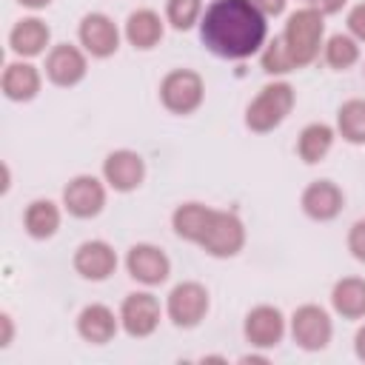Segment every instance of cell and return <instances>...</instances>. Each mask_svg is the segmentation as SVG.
<instances>
[{
  "label": "cell",
  "mask_w": 365,
  "mask_h": 365,
  "mask_svg": "<svg viewBox=\"0 0 365 365\" xmlns=\"http://www.w3.org/2000/svg\"><path fill=\"white\" fill-rule=\"evenodd\" d=\"M354 354L359 362H365V325H359V331L354 334Z\"/></svg>",
  "instance_id": "obj_34"
},
{
  "label": "cell",
  "mask_w": 365,
  "mask_h": 365,
  "mask_svg": "<svg viewBox=\"0 0 365 365\" xmlns=\"http://www.w3.org/2000/svg\"><path fill=\"white\" fill-rule=\"evenodd\" d=\"M200 248L214 259H231L245 248V225L234 211H214V220L200 240Z\"/></svg>",
  "instance_id": "obj_7"
},
{
  "label": "cell",
  "mask_w": 365,
  "mask_h": 365,
  "mask_svg": "<svg viewBox=\"0 0 365 365\" xmlns=\"http://www.w3.org/2000/svg\"><path fill=\"white\" fill-rule=\"evenodd\" d=\"M285 3L288 0H254V6L265 14V17H279L285 11Z\"/></svg>",
  "instance_id": "obj_31"
},
{
  "label": "cell",
  "mask_w": 365,
  "mask_h": 365,
  "mask_svg": "<svg viewBox=\"0 0 365 365\" xmlns=\"http://www.w3.org/2000/svg\"><path fill=\"white\" fill-rule=\"evenodd\" d=\"M314 6L328 17V14H336V11H342L345 6H348V0H314Z\"/></svg>",
  "instance_id": "obj_33"
},
{
  "label": "cell",
  "mask_w": 365,
  "mask_h": 365,
  "mask_svg": "<svg viewBox=\"0 0 365 365\" xmlns=\"http://www.w3.org/2000/svg\"><path fill=\"white\" fill-rule=\"evenodd\" d=\"M63 214L54 200H31L23 211V228L31 240H51L60 231Z\"/></svg>",
  "instance_id": "obj_23"
},
{
  "label": "cell",
  "mask_w": 365,
  "mask_h": 365,
  "mask_svg": "<svg viewBox=\"0 0 365 365\" xmlns=\"http://www.w3.org/2000/svg\"><path fill=\"white\" fill-rule=\"evenodd\" d=\"M348 251L356 262L365 265V220H356L351 228H348Z\"/></svg>",
  "instance_id": "obj_29"
},
{
  "label": "cell",
  "mask_w": 365,
  "mask_h": 365,
  "mask_svg": "<svg viewBox=\"0 0 365 365\" xmlns=\"http://www.w3.org/2000/svg\"><path fill=\"white\" fill-rule=\"evenodd\" d=\"M299 205H302V214L314 222H331L342 214L345 208V194L342 188L334 182V180H314L302 188V197H299Z\"/></svg>",
  "instance_id": "obj_15"
},
{
  "label": "cell",
  "mask_w": 365,
  "mask_h": 365,
  "mask_svg": "<svg viewBox=\"0 0 365 365\" xmlns=\"http://www.w3.org/2000/svg\"><path fill=\"white\" fill-rule=\"evenodd\" d=\"M160 299L151 291H131L120 302V325L131 339H145L160 328Z\"/></svg>",
  "instance_id": "obj_8"
},
{
  "label": "cell",
  "mask_w": 365,
  "mask_h": 365,
  "mask_svg": "<svg viewBox=\"0 0 365 365\" xmlns=\"http://www.w3.org/2000/svg\"><path fill=\"white\" fill-rule=\"evenodd\" d=\"M322 57H325V63H328V68H334V71H348V68H354L356 63H359V40H354L351 34H331L328 40H325V46H322Z\"/></svg>",
  "instance_id": "obj_26"
},
{
  "label": "cell",
  "mask_w": 365,
  "mask_h": 365,
  "mask_svg": "<svg viewBox=\"0 0 365 365\" xmlns=\"http://www.w3.org/2000/svg\"><path fill=\"white\" fill-rule=\"evenodd\" d=\"M205 100V80L194 68H171L160 80V103L177 117L194 114Z\"/></svg>",
  "instance_id": "obj_4"
},
{
  "label": "cell",
  "mask_w": 365,
  "mask_h": 365,
  "mask_svg": "<svg viewBox=\"0 0 365 365\" xmlns=\"http://www.w3.org/2000/svg\"><path fill=\"white\" fill-rule=\"evenodd\" d=\"M259 66H262V71L271 74V77H282V74H288V71H297V66H294V60H291V54H288V48H285L282 34H277L274 40H268V43L262 46V51H259Z\"/></svg>",
  "instance_id": "obj_28"
},
{
  "label": "cell",
  "mask_w": 365,
  "mask_h": 365,
  "mask_svg": "<svg viewBox=\"0 0 365 365\" xmlns=\"http://www.w3.org/2000/svg\"><path fill=\"white\" fill-rule=\"evenodd\" d=\"M282 40L297 68L311 66L325 46V14L317 6L291 11L282 29Z\"/></svg>",
  "instance_id": "obj_2"
},
{
  "label": "cell",
  "mask_w": 365,
  "mask_h": 365,
  "mask_svg": "<svg viewBox=\"0 0 365 365\" xmlns=\"http://www.w3.org/2000/svg\"><path fill=\"white\" fill-rule=\"evenodd\" d=\"M311 3H314V0H311Z\"/></svg>",
  "instance_id": "obj_36"
},
{
  "label": "cell",
  "mask_w": 365,
  "mask_h": 365,
  "mask_svg": "<svg viewBox=\"0 0 365 365\" xmlns=\"http://www.w3.org/2000/svg\"><path fill=\"white\" fill-rule=\"evenodd\" d=\"M77 40H80L83 51L91 54L94 60H108L120 48V29L108 14L88 11V14H83V20L77 26Z\"/></svg>",
  "instance_id": "obj_12"
},
{
  "label": "cell",
  "mask_w": 365,
  "mask_h": 365,
  "mask_svg": "<svg viewBox=\"0 0 365 365\" xmlns=\"http://www.w3.org/2000/svg\"><path fill=\"white\" fill-rule=\"evenodd\" d=\"M291 339L297 342V348H302L308 354L325 351L331 345V339H334L331 314L322 305H314V302L299 305L291 314Z\"/></svg>",
  "instance_id": "obj_6"
},
{
  "label": "cell",
  "mask_w": 365,
  "mask_h": 365,
  "mask_svg": "<svg viewBox=\"0 0 365 365\" xmlns=\"http://www.w3.org/2000/svg\"><path fill=\"white\" fill-rule=\"evenodd\" d=\"M120 314H114L103 302H91L77 314V334L88 345H106L117 336L120 331Z\"/></svg>",
  "instance_id": "obj_17"
},
{
  "label": "cell",
  "mask_w": 365,
  "mask_h": 365,
  "mask_svg": "<svg viewBox=\"0 0 365 365\" xmlns=\"http://www.w3.org/2000/svg\"><path fill=\"white\" fill-rule=\"evenodd\" d=\"M74 271L88 282H103L117 271V251L106 240H86L74 248Z\"/></svg>",
  "instance_id": "obj_16"
},
{
  "label": "cell",
  "mask_w": 365,
  "mask_h": 365,
  "mask_svg": "<svg viewBox=\"0 0 365 365\" xmlns=\"http://www.w3.org/2000/svg\"><path fill=\"white\" fill-rule=\"evenodd\" d=\"M0 88H3V97L11 103H31L43 88V74L29 60H14L3 68Z\"/></svg>",
  "instance_id": "obj_18"
},
{
  "label": "cell",
  "mask_w": 365,
  "mask_h": 365,
  "mask_svg": "<svg viewBox=\"0 0 365 365\" xmlns=\"http://www.w3.org/2000/svg\"><path fill=\"white\" fill-rule=\"evenodd\" d=\"M334 140H336V128L334 125H328V123H308L299 131V137H297V157L305 165H317V163H322L331 154Z\"/></svg>",
  "instance_id": "obj_22"
},
{
  "label": "cell",
  "mask_w": 365,
  "mask_h": 365,
  "mask_svg": "<svg viewBox=\"0 0 365 365\" xmlns=\"http://www.w3.org/2000/svg\"><path fill=\"white\" fill-rule=\"evenodd\" d=\"M345 26H348V34L359 43H365V3H356L348 17H345Z\"/></svg>",
  "instance_id": "obj_30"
},
{
  "label": "cell",
  "mask_w": 365,
  "mask_h": 365,
  "mask_svg": "<svg viewBox=\"0 0 365 365\" xmlns=\"http://www.w3.org/2000/svg\"><path fill=\"white\" fill-rule=\"evenodd\" d=\"M20 6H26V9H46V6H51V0H17Z\"/></svg>",
  "instance_id": "obj_35"
},
{
  "label": "cell",
  "mask_w": 365,
  "mask_h": 365,
  "mask_svg": "<svg viewBox=\"0 0 365 365\" xmlns=\"http://www.w3.org/2000/svg\"><path fill=\"white\" fill-rule=\"evenodd\" d=\"M0 325H3V336H0V348H9L14 339V319L11 314H0Z\"/></svg>",
  "instance_id": "obj_32"
},
{
  "label": "cell",
  "mask_w": 365,
  "mask_h": 365,
  "mask_svg": "<svg viewBox=\"0 0 365 365\" xmlns=\"http://www.w3.org/2000/svg\"><path fill=\"white\" fill-rule=\"evenodd\" d=\"M125 271L134 282L154 288L163 285L171 277V259L168 254L154 242H137L125 251Z\"/></svg>",
  "instance_id": "obj_11"
},
{
  "label": "cell",
  "mask_w": 365,
  "mask_h": 365,
  "mask_svg": "<svg viewBox=\"0 0 365 365\" xmlns=\"http://www.w3.org/2000/svg\"><path fill=\"white\" fill-rule=\"evenodd\" d=\"M202 0H165V23L174 31H188L202 20Z\"/></svg>",
  "instance_id": "obj_27"
},
{
  "label": "cell",
  "mask_w": 365,
  "mask_h": 365,
  "mask_svg": "<svg viewBox=\"0 0 365 365\" xmlns=\"http://www.w3.org/2000/svg\"><path fill=\"white\" fill-rule=\"evenodd\" d=\"M362 71H365V68H362Z\"/></svg>",
  "instance_id": "obj_37"
},
{
  "label": "cell",
  "mask_w": 365,
  "mask_h": 365,
  "mask_svg": "<svg viewBox=\"0 0 365 365\" xmlns=\"http://www.w3.org/2000/svg\"><path fill=\"white\" fill-rule=\"evenodd\" d=\"M63 208L74 220H94L106 208V180L94 174H77L63 188Z\"/></svg>",
  "instance_id": "obj_10"
},
{
  "label": "cell",
  "mask_w": 365,
  "mask_h": 365,
  "mask_svg": "<svg viewBox=\"0 0 365 365\" xmlns=\"http://www.w3.org/2000/svg\"><path fill=\"white\" fill-rule=\"evenodd\" d=\"M51 43V29L46 20L40 17H23L11 26L9 31V48L23 57V60H31V57H40L46 51V46Z\"/></svg>",
  "instance_id": "obj_19"
},
{
  "label": "cell",
  "mask_w": 365,
  "mask_h": 365,
  "mask_svg": "<svg viewBox=\"0 0 365 365\" xmlns=\"http://www.w3.org/2000/svg\"><path fill=\"white\" fill-rule=\"evenodd\" d=\"M331 308L342 319H365V277H342L331 288Z\"/></svg>",
  "instance_id": "obj_24"
},
{
  "label": "cell",
  "mask_w": 365,
  "mask_h": 365,
  "mask_svg": "<svg viewBox=\"0 0 365 365\" xmlns=\"http://www.w3.org/2000/svg\"><path fill=\"white\" fill-rule=\"evenodd\" d=\"M294 103H297V94L291 83L274 80L262 86L245 108V128L254 134H271L288 120V114L294 111Z\"/></svg>",
  "instance_id": "obj_3"
},
{
  "label": "cell",
  "mask_w": 365,
  "mask_h": 365,
  "mask_svg": "<svg viewBox=\"0 0 365 365\" xmlns=\"http://www.w3.org/2000/svg\"><path fill=\"white\" fill-rule=\"evenodd\" d=\"M208 308H211L208 288L194 279L177 282L165 297V317L171 319L174 328H182V331L197 328L205 319Z\"/></svg>",
  "instance_id": "obj_5"
},
{
  "label": "cell",
  "mask_w": 365,
  "mask_h": 365,
  "mask_svg": "<svg viewBox=\"0 0 365 365\" xmlns=\"http://www.w3.org/2000/svg\"><path fill=\"white\" fill-rule=\"evenodd\" d=\"M214 211L217 208H211L205 202H182L171 214V228H174V234L180 240L200 245V240L205 237V231H208V225L214 220Z\"/></svg>",
  "instance_id": "obj_21"
},
{
  "label": "cell",
  "mask_w": 365,
  "mask_h": 365,
  "mask_svg": "<svg viewBox=\"0 0 365 365\" xmlns=\"http://www.w3.org/2000/svg\"><path fill=\"white\" fill-rule=\"evenodd\" d=\"M200 40L220 60H248L268 40V17L254 0H214L202 11Z\"/></svg>",
  "instance_id": "obj_1"
},
{
  "label": "cell",
  "mask_w": 365,
  "mask_h": 365,
  "mask_svg": "<svg viewBox=\"0 0 365 365\" xmlns=\"http://www.w3.org/2000/svg\"><path fill=\"white\" fill-rule=\"evenodd\" d=\"M163 34H165V20L154 9H137V11H131L125 17L123 37L137 51H151L154 46H160Z\"/></svg>",
  "instance_id": "obj_20"
},
{
  "label": "cell",
  "mask_w": 365,
  "mask_h": 365,
  "mask_svg": "<svg viewBox=\"0 0 365 365\" xmlns=\"http://www.w3.org/2000/svg\"><path fill=\"white\" fill-rule=\"evenodd\" d=\"M285 314L277 305H254L242 319V336L251 348H277L285 336Z\"/></svg>",
  "instance_id": "obj_13"
},
{
  "label": "cell",
  "mask_w": 365,
  "mask_h": 365,
  "mask_svg": "<svg viewBox=\"0 0 365 365\" xmlns=\"http://www.w3.org/2000/svg\"><path fill=\"white\" fill-rule=\"evenodd\" d=\"M336 134L351 145H365V100L351 97L336 108Z\"/></svg>",
  "instance_id": "obj_25"
},
{
  "label": "cell",
  "mask_w": 365,
  "mask_h": 365,
  "mask_svg": "<svg viewBox=\"0 0 365 365\" xmlns=\"http://www.w3.org/2000/svg\"><path fill=\"white\" fill-rule=\"evenodd\" d=\"M103 180L120 194H131L145 180V160L131 148H117L103 160Z\"/></svg>",
  "instance_id": "obj_14"
},
{
  "label": "cell",
  "mask_w": 365,
  "mask_h": 365,
  "mask_svg": "<svg viewBox=\"0 0 365 365\" xmlns=\"http://www.w3.org/2000/svg\"><path fill=\"white\" fill-rule=\"evenodd\" d=\"M46 80L57 88H74L88 74V54L80 46L57 43L46 54Z\"/></svg>",
  "instance_id": "obj_9"
}]
</instances>
